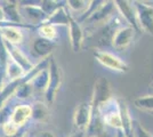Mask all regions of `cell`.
<instances>
[{"label":"cell","mask_w":153,"mask_h":137,"mask_svg":"<svg viewBox=\"0 0 153 137\" xmlns=\"http://www.w3.org/2000/svg\"><path fill=\"white\" fill-rule=\"evenodd\" d=\"M0 36L2 40H6L7 42L15 46L21 44L23 40L22 31L17 27V25H14L10 23L0 24Z\"/></svg>","instance_id":"12"},{"label":"cell","mask_w":153,"mask_h":137,"mask_svg":"<svg viewBox=\"0 0 153 137\" xmlns=\"http://www.w3.org/2000/svg\"><path fill=\"white\" fill-rule=\"evenodd\" d=\"M114 9H117L114 1H103L102 5L96 9L95 13L90 15L89 19L86 22H90V23H98V22H103V21L106 22L113 16Z\"/></svg>","instance_id":"10"},{"label":"cell","mask_w":153,"mask_h":137,"mask_svg":"<svg viewBox=\"0 0 153 137\" xmlns=\"http://www.w3.org/2000/svg\"><path fill=\"white\" fill-rule=\"evenodd\" d=\"M23 4V2H21ZM19 13L22 19L24 17L30 24L32 25H37V24H42L45 20L47 19V14L42 10V8L40 6V2L39 5H19Z\"/></svg>","instance_id":"7"},{"label":"cell","mask_w":153,"mask_h":137,"mask_svg":"<svg viewBox=\"0 0 153 137\" xmlns=\"http://www.w3.org/2000/svg\"><path fill=\"white\" fill-rule=\"evenodd\" d=\"M114 137H127V136H126V134L123 133V130H117Z\"/></svg>","instance_id":"31"},{"label":"cell","mask_w":153,"mask_h":137,"mask_svg":"<svg viewBox=\"0 0 153 137\" xmlns=\"http://www.w3.org/2000/svg\"><path fill=\"white\" fill-rule=\"evenodd\" d=\"M69 34H70L71 47L73 52H80L82 48L85 36H83L82 27L80 25V23L72 15L70 16V22H69Z\"/></svg>","instance_id":"9"},{"label":"cell","mask_w":153,"mask_h":137,"mask_svg":"<svg viewBox=\"0 0 153 137\" xmlns=\"http://www.w3.org/2000/svg\"><path fill=\"white\" fill-rule=\"evenodd\" d=\"M4 23H8V22H7L6 14L2 8V5H0V24H4Z\"/></svg>","instance_id":"29"},{"label":"cell","mask_w":153,"mask_h":137,"mask_svg":"<svg viewBox=\"0 0 153 137\" xmlns=\"http://www.w3.org/2000/svg\"><path fill=\"white\" fill-rule=\"evenodd\" d=\"M33 87V90L37 91H44L46 93L47 88H48V84H49V70L48 67L39 72L38 74L34 78L29 81Z\"/></svg>","instance_id":"17"},{"label":"cell","mask_w":153,"mask_h":137,"mask_svg":"<svg viewBox=\"0 0 153 137\" xmlns=\"http://www.w3.org/2000/svg\"><path fill=\"white\" fill-rule=\"evenodd\" d=\"M114 4L117 10L123 17V20L127 22L128 25L134 27L136 31H140V23H138V19H137V12H136L134 2L118 0V1H114Z\"/></svg>","instance_id":"6"},{"label":"cell","mask_w":153,"mask_h":137,"mask_svg":"<svg viewBox=\"0 0 153 137\" xmlns=\"http://www.w3.org/2000/svg\"><path fill=\"white\" fill-rule=\"evenodd\" d=\"M59 2L58 1H51V0H44V1H40V6L42 8V10L48 15H51L54 10H56L58 7L64 6V5H58Z\"/></svg>","instance_id":"25"},{"label":"cell","mask_w":153,"mask_h":137,"mask_svg":"<svg viewBox=\"0 0 153 137\" xmlns=\"http://www.w3.org/2000/svg\"><path fill=\"white\" fill-rule=\"evenodd\" d=\"M2 130L6 137H14L17 134H19V127H17L16 124H14L13 122H10L9 120L6 124L2 126Z\"/></svg>","instance_id":"26"},{"label":"cell","mask_w":153,"mask_h":137,"mask_svg":"<svg viewBox=\"0 0 153 137\" xmlns=\"http://www.w3.org/2000/svg\"><path fill=\"white\" fill-rule=\"evenodd\" d=\"M130 136L131 137H153V135H151L137 120H134V121H133V130H131V135H130Z\"/></svg>","instance_id":"24"},{"label":"cell","mask_w":153,"mask_h":137,"mask_svg":"<svg viewBox=\"0 0 153 137\" xmlns=\"http://www.w3.org/2000/svg\"><path fill=\"white\" fill-rule=\"evenodd\" d=\"M90 1H83V0H69L66 1V5L69 9L76 13H85L89 8Z\"/></svg>","instance_id":"22"},{"label":"cell","mask_w":153,"mask_h":137,"mask_svg":"<svg viewBox=\"0 0 153 137\" xmlns=\"http://www.w3.org/2000/svg\"><path fill=\"white\" fill-rule=\"evenodd\" d=\"M112 98V89L108 79L100 77L96 80L94 89H93V96H91V109L95 111L100 105L106 103Z\"/></svg>","instance_id":"2"},{"label":"cell","mask_w":153,"mask_h":137,"mask_svg":"<svg viewBox=\"0 0 153 137\" xmlns=\"http://www.w3.org/2000/svg\"><path fill=\"white\" fill-rule=\"evenodd\" d=\"M136 30L129 25H122L115 31L113 39H112V47L115 50H123L131 45L134 41Z\"/></svg>","instance_id":"5"},{"label":"cell","mask_w":153,"mask_h":137,"mask_svg":"<svg viewBox=\"0 0 153 137\" xmlns=\"http://www.w3.org/2000/svg\"><path fill=\"white\" fill-rule=\"evenodd\" d=\"M25 74H26L25 70L19 65V63H16L13 59H10L9 55H8L7 66H6V78L8 79V82L19 80V79L23 78Z\"/></svg>","instance_id":"16"},{"label":"cell","mask_w":153,"mask_h":137,"mask_svg":"<svg viewBox=\"0 0 153 137\" xmlns=\"http://www.w3.org/2000/svg\"><path fill=\"white\" fill-rule=\"evenodd\" d=\"M17 4L19 2H16V1H5V2H2V8H4L5 14H6L7 22L12 23L14 25H23L24 27H32V26H29L27 24H22L23 19L21 16Z\"/></svg>","instance_id":"14"},{"label":"cell","mask_w":153,"mask_h":137,"mask_svg":"<svg viewBox=\"0 0 153 137\" xmlns=\"http://www.w3.org/2000/svg\"><path fill=\"white\" fill-rule=\"evenodd\" d=\"M137 12L140 29L153 36V6H149L144 1H133Z\"/></svg>","instance_id":"4"},{"label":"cell","mask_w":153,"mask_h":137,"mask_svg":"<svg viewBox=\"0 0 153 137\" xmlns=\"http://www.w3.org/2000/svg\"><path fill=\"white\" fill-rule=\"evenodd\" d=\"M147 95H153V81L149 85V88H147Z\"/></svg>","instance_id":"32"},{"label":"cell","mask_w":153,"mask_h":137,"mask_svg":"<svg viewBox=\"0 0 153 137\" xmlns=\"http://www.w3.org/2000/svg\"><path fill=\"white\" fill-rule=\"evenodd\" d=\"M10 114H12V112L9 111V105L5 104L2 107H0V126L6 124L7 121L9 120V118H10Z\"/></svg>","instance_id":"27"},{"label":"cell","mask_w":153,"mask_h":137,"mask_svg":"<svg viewBox=\"0 0 153 137\" xmlns=\"http://www.w3.org/2000/svg\"><path fill=\"white\" fill-rule=\"evenodd\" d=\"M94 56L98 63H101L104 67H106L111 71L125 73L129 70L127 63L112 53L97 49V50H94Z\"/></svg>","instance_id":"1"},{"label":"cell","mask_w":153,"mask_h":137,"mask_svg":"<svg viewBox=\"0 0 153 137\" xmlns=\"http://www.w3.org/2000/svg\"><path fill=\"white\" fill-rule=\"evenodd\" d=\"M32 93H33V87H32V85L29 81H25V82H23V84L17 88L15 95H16V97L19 98V99H26V98H29L31 96Z\"/></svg>","instance_id":"23"},{"label":"cell","mask_w":153,"mask_h":137,"mask_svg":"<svg viewBox=\"0 0 153 137\" xmlns=\"http://www.w3.org/2000/svg\"><path fill=\"white\" fill-rule=\"evenodd\" d=\"M37 31H38L39 38H44L51 41H54L56 38V29L55 26L51 24H41Z\"/></svg>","instance_id":"20"},{"label":"cell","mask_w":153,"mask_h":137,"mask_svg":"<svg viewBox=\"0 0 153 137\" xmlns=\"http://www.w3.org/2000/svg\"><path fill=\"white\" fill-rule=\"evenodd\" d=\"M93 116L91 104L88 102H82L76 106L73 114V124L76 130H87Z\"/></svg>","instance_id":"8"},{"label":"cell","mask_w":153,"mask_h":137,"mask_svg":"<svg viewBox=\"0 0 153 137\" xmlns=\"http://www.w3.org/2000/svg\"><path fill=\"white\" fill-rule=\"evenodd\" d=\"M48 70H49V84H48V88H47V90L45 93V96L47 102L51 104L54 102V99H55L56 93H57V90L61 87V84H62V71L56 64L55 59H53L51 56Z\"/></svg>","instance_id":"3"},{"label":"cell","mask_w":153,"mask_h":137,"mask_svg":"<svg viewBox=\"0 0 153 137\" xmlns=\"http://www.w3.org/2000/svg\"><path fill=\"white\" fill-rule=\"evenodd\" d=\"M85 136H86V131L85 130H76L70 137H85Z\"/></svg>","instance_id":"30"},{"label":"cell","mask_w":153,"mask_h":137,"mask_svg":"<svg viewBox=\"0 0 153 137\" xmlns=\"http://www.w3.org/2000/svg\"><path fill=\"white\" fill-rule=\"evenodd\" d=\"M55 42L51 40L44 39V38H38L33 42V50L40 56H48L51 53V50L55 48Z\"/></svg>","instance_id":"18"},{"label":"cell","mask_w":153,"mask_h":137,"mask_svg":"<svg viewBox=\"0 0 153 137\" xmlns=\"http://www.w3.org/2000/svg\"><path fill=\"white\" fill-rule=\"evenodd\" d=\"M71 13L66 10V6L58 7L56 10H54L51 15L47 16V19L42 24H51V25H68L70 22Z\"/></svg>","instance_id":"15"},{"label":"cell","mask_w":153,"mask_h":137,"mask_svg":"<svg viewBox=\"0 0 153 137\" xmlns=\"http://www.w3.org/2000/svg\"><path fill=\"white\" fill-rule=\"evenodd\" d=\"M32 118V106L27 104L16 105L12 111L9 121L16 124L17 127H22Z\"/></svg>","instance_id":"11"},{"label":"cell","mask_w":153,"mask_h":137,"mask_svg":"<svg viewBox=\"0 0 153 137\" xmlns=\"http://www.w3.org/2000/svg\"><path fill=\"white\" fill-rule=\"evenodd\" d=\"M33 137H56L51 131H38Z\"/></svg>","instance_id":"28"},{"label":"cell","mask_w":153,"mask_h":137,"mask_svg":"<svg viewBox=\"0 0 153 137\" xmlns=\"http://www.w3.org/2000/svg\"><path fill=\"white\" fill-rule=\"evenodd\" d=\"M2 41H4V45H5V47H6L7 53H8L9 57L13 59L16 63H19V65L25 70L26 73H27L29 71H31L32 69H33V64L29 61V59L26 57L25 55L23 54V52L17 48V46L12 45V44L7 42L6 40H2Z\"/></svg>","instance_id":"13"},{"label":"cell","mask_w":153,"mask_h":137,"mask_svg":"<svg viewBox=\"0 0 153 137\" xmlns=\"http://www.w3.org/2000/svg\"><path fill=\"white\" fill-rule=\"evenodd\" d=\"M134 105L142 111L153 112V95H146L135 98Z\"/></svg>","instance_id":"19"},{"label":"cell","mask_w":153,"mask_h":137,"mask_svg":"<svg viewBox=\"0 0 153 137\" xmlns=\"http://www.w3.org/2000/svg\"><path fill=\"white\" fill-rule=\"evenodd\" d=\"M48 118V110L44 104L37 103L32 106V118L36 121H45Z\"/></svg>","instance_id":"21"}]
</instances>
